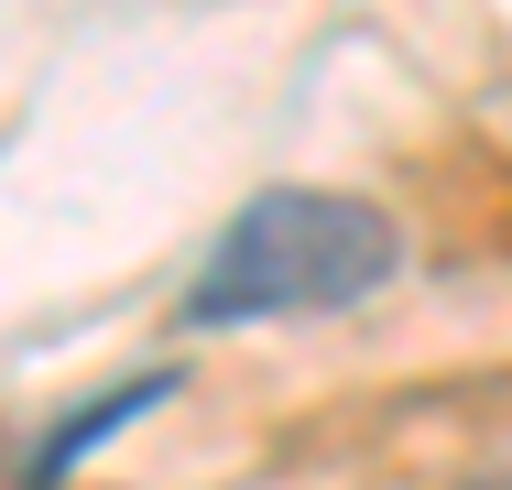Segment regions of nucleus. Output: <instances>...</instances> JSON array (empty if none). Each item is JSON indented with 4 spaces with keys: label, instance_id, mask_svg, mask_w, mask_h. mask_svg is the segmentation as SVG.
<instances>
[{
    "label": "nucleus",
    "instance_id": "obj_1",
    "mask_svg": "<svg viewBox=\"0 0 512 490\" xmlns=\"http://www.w3.org/2000/svg\"><path fill=\"white\" fill-rule=\"evenodd\" d=\"M404 273V229L371 196L338 186H262L218 240H207L197 284L175 305V327H262V316H327L360 305Z\"/></svg>",
    "mask_w": 512,
    "mask_h": 490
},
{
    "label": "nucleus",
    "instance_id": "obj_2",
    "mask_svg": "<svg viewBox=\"0 0 512 490\" xmlns=\"http://www.w3.org/2000/svg\"><path fill=\"white\" fill-rule=\"evenodd\" d=\"M164 371H153V382H131V392H109V403H77V414H66V425H55V436H44V458H33V480L22 490H55L66 480V469H77V458H88V447H99V436H120V425H131V414H153V403H164Z\"/></svg>",
    "mask_w": 512,
    "mask_h": 490
},
{
    "label": "nucleus",
    "instance_id": "obj_3",
    "mask_svg": "<svg viewBox=\"0 0 512 490\" xmlns=\"http://www.w3.org/2000/svg\"><path fill=\"white\" fill-rule=\"evenodd\" d=\"M458 490H512V447H502V458H491V469H469V480H458Z\"/></svg>",
    "mask_w": 512,
    "mask_h": 490
}]
</instances>
